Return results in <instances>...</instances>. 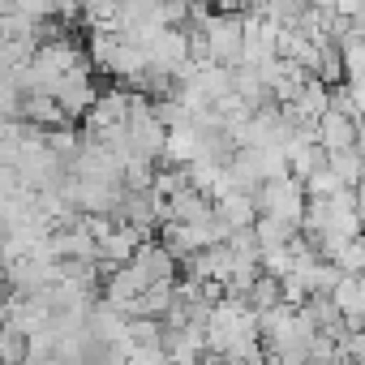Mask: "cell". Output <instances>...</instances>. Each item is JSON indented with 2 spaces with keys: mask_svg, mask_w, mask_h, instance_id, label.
<instances>
[{
  "mask_svg": "<svg viewBox=\"0 0 365 365\" xmlns=\"http://www.w3.org/2000/svg\"><path fill=\"white\" fill-rule=\"evenodd\" d=\"M26 361V339L9 327H0V365H22Z\"/></svg>",
  "mask_w": 365,
  "mask_h": 365,
  "instance_id": "5",
  "label": "cell"
},
{
  "mask_svg": "<svg viewBox=\"0 0 365 365\" xmlns=\"http://www.w3.org/2000/svg\"><path fill=\"white\" fill-rule=\"evenodd\" d=\"M250 232H254L258 254H267V250H284V245L297 241V228H288V224H279V220H267V215H258Z\"/></svg>",
  "mask_w": 365,
  "mask_h": 365,
  "instance_id": "4",
  "label": "cell"
},
{
  "mask_svg": "<svg viewBox=\"0 0 365 365\" xmlns=\"http://www.w3.org/2000/svg\"><path fill=\"white\" fill-rule=\"evenodd\" d=\"M254 211L267 215V220H279L288 228H301V215H305V194L292 176H279V180H267L258 185V198H254Z\"/></svg>",
  "mask_w": 365,
  "mask_h": 365,
  "instance_id": "1",
  "label": "cell"
},
{
  "mask_svg": "<svg viewBox=\"0 0 365 365\" xmlns=\"http://www.w3.org/2000/svg\"><path fill=\"white\" fill-rule=\"evenodd\" d=\"M168 224H207L211 220V198H202L198 190H180V194H172L168 202Z\"/></svg>",
  "mask_w": 365,
  "mask_h": 365,
  "instance_id": "3",
  "label": "cell"
},
{
  "mask_svg": "<svg viewBox=\"0 0 365 365\" xmlns=\"http://www.w3.org/2000/svg\"><path fill=\"white\" fill-rule=\"evenodd\" d=\"M18 112H22V95L0 78V120H18Z\"/></svg>",
  "mask_w": 365,
  "mask_h": 365,
  "instance_id": "6",
  "label": "cell"
},
{
  "mask_svg": "<svg viewBox=\"0 0 365 365\" xmlns=\"http://www.w3.org/2000/svg\"><path fill=\"white\" fill-rule=\"evenodd\" d=\"M314 142H318L322 155H331V150H348V146H356V120L344 116L339 108H327V112L314 120Z\"/></svg>",
  "mask_w": 365,
  "mask_h": 365,
  "instance_id": "2",
  "label": "cell"
}]
</instances>
